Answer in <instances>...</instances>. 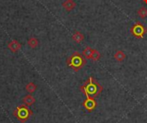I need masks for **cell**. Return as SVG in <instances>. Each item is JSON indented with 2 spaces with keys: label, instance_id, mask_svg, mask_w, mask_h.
Instances as JSON below:
<instances>
[{
  "label": "cell",
  "instance_id": "obj_1",
  "mask_svg": "<svg viewBox=\"0 0 147 123\" xmlns=\"http://www.w3.org/2000/svg\"><path fill=\"white\" fill-rule=\"evenodd\" d=\"M80 90L86 97L96 98L102 92L103 87L93 77H90L80 87Z\"/></svg>",
  "mask_w": 147,
  "mask_h": 123
},
{
  "label": "cell",
  "instance_id": "obj_2",
  "mask_svg": "<svg viewBox=\"0 0 147 123\" xmlns=\"http://www.w3.org/2000/svg\"><path fill=\"white\" fill-rule=\"evenodd\" d=\"M66 64L75 72H78L86 65V59L78 52H75L67 59Z\"/></svg>",
  "mask_w": 147,
  "mask_h": 123
},
{
  "label": "cell",
  "instance_id": "obj_3",
  "mask_svg": "<svg viewBox=\"0 0 147 123\" xmlns=\"http://www.w3.org/2000/svg\"><path fill=\"white\" fill-rule=\"evenodd\" d=\"M13 116L22 123L26 122L32 116H33V111L28 109V106L25 104H22L13 111Z\"/></svg>",
  "mask_w": 147,
  "mask_h": 123
},
{
  "label": "cell",
  "instance_id": "obj_4",
  "mask_svg": "<svg viewBox=\"0 0 147 123\" xmlns=\"http://www.w3.org/2000/svg\"><path fill=\"white\" fill-rule=\"evenodd\" d=\"M130 32L134 37L137 39H142L147 33V28L141 22H137L131 27Z\"/></svg>",
  "mask_w": 147,
  "mask_h": 123
},
{
  "label": "cell",
  "instance_id": "obj_5",
  "mask_svg": "<svg viewBox=\"0 0 147 123\" xmlns=\"http://www.w3.org/2000/svg\"><path fill=\"white\" fill-rule=\"evenodd\" d=\"M83 106L88 112H92L96 109L97 106V102L96 98L91 97H87L86 99L84 101Z\"/></svg>",
  "mask_w": 147,
  "mask_h": 123
},
{
  "label": "cell",
  "instance_id": "obj_6",
  "mask_svg": "<svg viewBox=\"0 0 147 123\" xmlns=\"http://www.w3.org/2000/svg\"><path fill=\"white\" fill-rule=\"evenodd\" d=\"M7 47H8V48H9L12 53H16V52H18V51L21 49L22 44H21L18 41H16V40H13V41H9V42L8 43Z\"/></svg>",
  "mask_w": 147,
  "mask_h": 123
},
{
  "label": "cell",
  "instance_id": "obj_7",
  "mask_svg": "<svg viewBox=\"0 0 147 123\" xmlns=\"http://www.w3.org/2000/svg\"><path fill=\"white\" fill-rule=\"evenodd\" d=\"M76 3L73 1V0H65L63 3H62V6L63 8L67 11V12H70L71 11L72 9H75L76 7Z\"/></svg>",
  "mask_w": 147,
  "mask_h": 123
},
{
  "label": "cell",
  "instance_id": "obj_8",
  "mask_svg": "<svg viewBox=\"0 0 147 123\" xmlns=\"http://www.w3.org/2000/svg\"><path fill=\"white\" fill-rule=\"evenodd\" d=\"M36 102L35 98L32 96V95H26L23 98H22V103L23 104H25L28 107L32 106L33 104H34Z\"/></svg>",
  "mask_w": 147,
  "mask_h": 123
},
{
  "label": "cell",
  "instance_id": "obj_9",
  "mask_svg": "<svg viewBox=\"0 0 147 123\" xmlns=\"http://www.w3.org/2000/svg\"><path fill=\"white\" fill-rule=\"evenodd\" d=\"M71 39L76 42V43H81L84 40V35L83 34V33H81L80 31H75L74 34L71 36Z\"/></svg>",
  "mask_w": 147,
  "mask_h": 123
},
{
  "label": "cell",
  "instance_id": "obj_10",
  "mask_svg": "<svg viewBox=\"0 0 147 123\" xmlns=\"http://www.w3.org/2000/svg\"><path fill=\"white\" fill-rule=\"evenodd\" d=\"M92 53H93V48L87 46L82 52V55L85 59H91L92 57Z\"/></svg>",
  "mask_w": 147,
  "mask_h": 123
},
{
  "label": "cell",
  "instance_id": "obj_11",
  "mask_svg": "<svg viewBox=\"0 0 147 123\" xmlns=\"http://www.w3.org/2000/svg\"><path fill=\"white\" fill-rule=\"evenodd\" d=\"M127 55L125 54V53L122 50H118L115 52V53L114 54V58L118 61V62H122L125 60Z\"/></svg>",
  "mask_w": 147,
  "mask_h": 123
},
{
  "label": "cell",
  "instance_id": "obj_12",
  "mask_svg": "<svg viewBox=\"0 0 147 123\" xmlns=\"http://www.w3.org/2000/svg\"><path fill=\"white\" fill-rule=\"evenodd\" d=\"M28 45L31 48H36L39 45V41L34 37H31L28 40Z\"/></svg>",
  "mask_w": 147,
  "mask_h": 123
},
{
  "label": "cell",
  "instance_id": "obj_13",
  "mask_svg": "<svg viewBox=\"0 0 147 123\" xmlns=\"http://www.w3.org/2000/svg\"><path fill=\"white\" fill-rule=\"evenodd\" d=\"M25 89H26V91L28 92V93H30V94H32V93H34L36 90H37V86H36V84H34V83H28L26 86H25Z\"/></svg>",
  "mask_w": 147,
  "mask_h": 123
},
{
  "label": "cell",
  "instance_id": "obj_14",
  "mask_svg": "<svg viewBox=\"0 0 147 123\" xmlns=\"http://www.w3.org/2000/svg\"><path fill=\"white\" fill-rule=\"evenodd\" d=\"M102 57V54L99 51H97L96 49H93V53H92V57L91 59L93 61H98Z\"/></svg>",
  "mask_w": 147,
  "mask_h": 123
},
{
  "label": "cell",
  "instance_id": "obj_15",
  "mask_svg": "<svg viewBox=\"0 0 147 123\" xmlns=\"http://www.w3.org/2000/svg\"><path fill=\"white\" fill-rule=\"evenodd\" d=\"M138 16L140 18H146L147 16V9L146 7H142L138 10Z\"/></svg>",
  "mask_w": 147,
  "mask_h": 123
},
{
  "label": "cell",
  "instance_id": "obj_16",
  "mask_svg": "<svg viewBox=\"0 0 147 123\" xmlns=\"http://www.w3.org/2000/svg\"><path fill=\"white\" fill-rule=\"evenodd\" d=\"M143 2H144L146 4H147V0H143Z\"/></svg>",
  "mask_w": 147,
  "mask_h": 123
}]
</instances>
